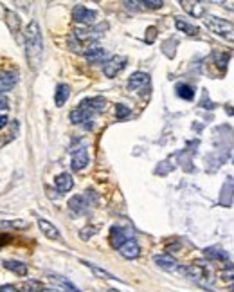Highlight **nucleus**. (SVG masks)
I'll return each instance as SVG.
<instances>
[{
    "label": "nucleus",
    "mask_w": 234,
    "mask_h": 292,
    "mask_svg": "<svg viewBox=\"0 0 234 292\" xmlns=\"http://www.w3.org/2000/svg\"><path fill=\"white\" fill-rule=\"evenodd\" d=\"M8 108H9V99L0 94V110H8Z\"/></svg>",
    "instance_id": "7c9ffc66"
},
{
    "label": "nucleus",
    "mask_w": 234,
    "mask_h": 292,
    "mask_svg": "<svg viewBox=\"0 0 234 292\" xmlns=\"http://www.w3.org/2000/svg\"><path fill=\"white\" fill-rule=\"evenodd\" d=\"M119 252H121L126 260H135L141 254V247H139V243L133 238H128L121 247H119Z\"/></svg>",
    "instance_id": "9d476101"
},
{
    "label": "nucleus",
    "mask_w": 234,
    "mask_h": 292,
    "mask_svg": "<svg viewBox=\"0 0 234 292\" xmlns=\"http://www.w3.org/2000/svg\"><path fill=\"white\" fill-rule=\"evenodd\" d=\"M177 96L182 97V99H187V101H191L194 97V89L191 85H177Z\"/></svg>",
    "instance_id": "b1692460"
},
{
    "label": "nucleus",
    "mask_w": 234,
    "mask_h": 292,
    "mask_svg": "<svg viewBox=\"0 0 234 292\" xmlns=\"http://www.w3.org/2000/svg\"><path fill=\"white\" fill-rule=\"evenodd\" d=\"M149 87V74L146 72H135L130 76L128 80V89L135 90V92H141V90H146Z\"/></svg>",
    "instance_id": "0eeeda50"
},
{
    "label": "nucleus",
    "mask_w": 234,
    "mask_h": 292,
    "mask_svg": "<svg viewBox=\"0 0 234 292\" xmlns=\"http://www.w3.org/2000/svg\"><path fill=\"white\" fill-rule=\"evenodd\" d=\"M206 27L209 29L211 32H214V34H218L220 38L234 44V24L232 22L223 20V18H218V16H207Z\"/></svg>",
    "instance_id": "f03ea898"
},
{
    "label": "nucleus",
    "mask_w": 234,
    "mask_h": 292,
    "mask_svg": "<svg viewBox=\"0 0 234 292\" xmlns=\"http://www.w3.org/2000/svg\"><path fill=\"white\" fill-rule=\"evenodd\" d=\"M126 67V58L125 56H112L105 65H103V72L106 78H115Z\"/></svg>",
    "instance_id": "20e7f679"
},
{
    "label": "nucleus",
    "mask_w": 234,
    "mask_h": 292,
    "mask_svg": "<svg viewBox=\"0 0 234 292\" xmlns=\"http://www.w3.org/2000/svg\"><path fill=\"white\" fill-rule=\"evenodd\" d=\"M80 106L83 110H87L90 116H94V114H99V112H103V110L106 108V99H105V97H101V96L89 97V99H83V101L80 103Z\"/></svg>",
    "instance_id": "423d86ee"
},
{
    "label": "nucleus",
    "mask_w": 234,
    "mask_h": 292,
    "mask_svg": "<svg viewBox=\"0 0 234 292\" xmlns=\"http://www.w3.org/2000/svg\"><path fill=\"white\" fill-rule=\"evenodd\" d=\"M85 58L89 63H101V61H105V58H106V51L94 45V47H90L85 53Z\"/></svg>",
    "instance_id": "f3484780"
},
{
    "label": "nucleus",
    "mask_w": 234,
    "mask_h": 292,
    "mask_svg": "<svg viewBox=\"0 0 234 292\" xmlns=\"http://www.w3.org/2000/svg\"><path fill=\"white\" fill-rule=\"evenodd\" d=\"M4 267L8 269V271L15 272L16 276H25V274H27V265L22 264V262H16V260H6Z\"/></svg>",
    "instance_id": "4be33fe9"
},
{
    "label": "nucleus",
    "mask_w": 234,
    "mask_h": 292,
    "mask_svg": "<svg viewBox=\"0 0 234 292\" xmlns=\"http://www.w3.org/2000/svg\"><path fill=\"white\" fill-rule=\"evenodd\" d=\"M38 227H40V231L44 233L47 238H51V240L60 238V231H58L56 227H54V224H51L49 220L40 218V220H38Z\"/></svg>",
    "instance_id": "dca6fc26"
},
{
    "label": "nucleus",
    "mask_w": 234,
    "mask_h": 292,
    "mask_svg": "<svg viewBox=\"0 0 234 292\" xmlns=\"http://www.w3.org/2000/svg\"><path fill=\"white\" fill-rule=\"evenodd\" d=\"M232 195H234V178L229 177V178H227L225 186H223V190H222L220 202H222L223 206H229V204L232 202Z\"/></svg>",
    "instance_id": "aec40b11"
},
{
    "label": "nucleus",
    "mask_w": 234,
    "mask_h": 292,
    "mask_svg": "<svg viewBox=\"0 0 234 292\" xmlns=\"http://www.w3.org/2000/svg\"><path fill=\"white\" fill-rule=\"evenodd\" d=\"M72 18H74V22H77V24L92 25L97 18V13L89 8H85V6L77 4L76 8L72 9Z\"/></svg>",
    "instance_id": "7ed1b4c3"
},
{
    "label": "nucleus",
    "mask_w": 234,
    "mask_h": 292,
    "mask_svg": "<svg viewBox=\"0 0 234 292\" xmlns=\"http://www.w3.org/2000/svg\"><path fill=\"white\" fill-rule=\"evenodd\" d=\"M182 272L189 276L191 280L198 281V283H206V281L211 278L209 271L200 264H194V265H189V267H186V269H182Z\"/></svg>",
    "instance_id": "39448f33"
},
{
    "label": "nucleus",
    "mask_w": 234,
    "mask_h": 292,
    "mask_svg": "<svg viewBox=\"0 0 234 292\" xmlns=\"http://www.w3.org/2000/svg\"><path fill=\"white\" fill-rule=\"evenodd\" d=\"M206 256H207V258H213V260H227V258H229V256H227V252L220 251V249H216V247L206 249Z\"/></svg>",
    "instance_id": "a878e982"
},
{
    "label": "nucleus",
    "mask_w": 234,
    "mask_h": 292,
    "mask_svg": "<svg viewBox=\"0 0 234 292\" xmlns=\"http://www.w3.org/2000/svg\"><path fill=\"white\" fill-rule=\"evenodd\" d=\"M51 278H53V281L58 285V287H61L65 292H81L80 288L76 287V285L72 283L70 280H67V278H63V276H58V274H51Z\"/></svg>",
    "instance_id": "412c9836"
},
{
    "label": "nucleus",
    "mask_w": 234,
    "mask_h": 292,
    "mask_svg": "<svg viewBox=\"0 0 234 292\" xmlns=\"http://www.w3.org/2000/svg\"><path fill=\"white\" fill-rule=\"evenodd\" d=\"M18 83V72L8 70V72H0V92H8Z\"/></svg>",
    "instance_id": "f8f14e48"
},
{
    "label": "nucleus",
    "mask_w": 234,
    "mask_h": 292,
    "mask_svg": "<svg viewBox=\"0 0 234 292\" xmlns=\"http://www.w3.org/2000/svg\"><path fill=\"white\" fill-rule=\"evenodd\" d=\"M115 116H117V119H126L130 116V108L125 105H117L115 106Z\"/></svg>",
    "instance_id": "cd10ccee"
},
{
    "label": "nucleus",
    "mask_w": 234,
    "mask_h": 292,
    "mask_svg": "<svg viewBox=\"0 0 234 292\" xmlns=\"http://www.w3.org/2000/svg\"><path fill=\"white\" fill-rule=\"evenodd\" d=\"M175 25H177L178 31H184L186 34H189V36H197V34H198V27L187 24V22L182 20V18H177V20H175Z\"/></svg>",
    "instance_id": "5701e85b"
},
{
    "label": "nucleus",
    "mask_w": 234,
    "mask_h": 292,
    "mask_svg": "<svg viewBox=\"0 0 234 292\" xmlns=\"http://www.w3.org/2000/svg\"><path fill=\"white\" fill-rule=\"evenodd\" d=\"M89 164V152L87 148H77V150L72 152V161H70V166H72L74 171H80Z\"/></svg>",
    "instance_id": "6e6552de"
},
{
    "label": "nucleus",
    "mask_w": 234,
    "mask_h": 292,
    "mask_svg": "<svg viewBox=\"0 0 234 292\" xmlns=\"http://www.w3.org/2000/svg\"><path fill=\"white\" fill-rule=\"evenodd\" d=\"M180 6L184 8V11H187L191 16H194V18H198V16H204V13H206V6H204V2H193V0H182Z\"/></svg>",
    "instance_id": "ddd939ff"
},
{
    "label": "nucleus",
    "mask_w": 234,
    "mask_h": 292,
    "mask_svg": "<svg viewBox=\"0 0 234 292\" xmlns=\"http://www.w3.org/2000/svg\"><path fill=\"white\" fill-rule=\"evenodd\" d=\"M141 4L146 6L148 9H161L162 6H164V2H161V0H157V2H148V0H146V2H141Z\"/></svg>",
    "instance_id": "c85d7f7f"
},
{
    "label": "nucleus",
    "mask_w": 234,
    "mask_h": 292,
    "mask_svg": "<svg viewBox=\"0 0 234 292\" xmlns=\"http://www.w3.org/2000/svg\"><path fill=\"white\" fill-rule=\"evenodd\" d=\"M8 116H0V128H4L6 125H8Z\"/></svg>",
    "instance_id": "473e14b6"
},
{
    "label": "nucleus",
    "mask_w": 234,
    "mask_h": 292,
    "mask_svg": "<svg viewBox=\"0 0 234 292\" xmlns=\"http://www.w3.org/2000/svg\"><path fill=\"white\" fill-rule=\"evenodd\" d=\"M128 238L130 236H126L125 229H121V227H112V231H110V243H112V247L119 249Z\"/></svg>",
    "instance_id": "2eb2a0df"
},
{
    "label": "nucleus",
    "mask_w": 234,
    "mask_h": 292,
    "mask_svg": "<svg viewBox=\"0 0 234 292\" xmlns=\"http://www.w3.org/2000/svg\"><path fill=\"white\" fill-rule=\"evenodd\" d=\"M42 53H44V40H42V31L36 20L29 22L25 29V54H27L29 65L36 69L40 65Z\"/></svg>",
    "instance_id": "f257e3e1"
},
{
    "label": "nucleus",
    "mask_w": 234,
    "mask_h": 292,
    "mask_svg": "<svg viewBox=\"0 0 234 292\" xmlns=\"http://www.w3.org/2000/svg\"><path fill=\"white\" fill-rule=\"evenodd\" d=\"M0 292H18L13 285H0Z\"/></svg>",
    "instance_id": "2f4dec72"
},
{
    "label": "nucleus",
    "mask_w": 234,
    "mask_h": 292,
    "mask_svg": "<svg viewBox=\"0 0 234 292\" xmlns=\"http://www.w3.org/2000/svg\"><path fill=\"white\" fill-rule=\"evenodd\" d=\"M83 264L87 265V267L90 269V271L94 272L96 276H99V278H105V280H117L115 276L113 274H110L108 271H105V269H101V267H97V265H94V264H89V262H83Z\"/></svg>",
    "instance_id": "393cba45"
},
{
    "label": "nucleus",
    "mask_w": 234,
    "mask_h": 292,
    "mask_svg": "<svg viewBox=\"0 0 234 292\" xmlns=\"http://www.w3.org/2000/svg\"><path fill=\"white\" fill-rule=\"evenodd\" d=\"M69 207H70V211L81 215V213H85L87 211L89 202H87V199L83 197V195H76V197H72V199L69 200Z\"/></svg>",
    "instance_id": "a211bd4d"
},
{
    "label": "nucleus",
    "mask_w": 234,
    "mask_h": 292,
    "mask_svg": "<svg viewBox=\"0 0 234 292\" xmlns=\"http://www.w3.org/2000/svg\"><path fill=\"white\" fill-rule=\"evenodd\" d=\"M92 118L94 116H90L87 110H83L81 106H77V108H74L72 112H70V121L74 123V125H85V128H92Z\"/></svg>",
    "instance_id": "1a4fd4ad"
},
{
    "label": "nucleus",
    "mask_w": 234,
    "mask_h": 292,
    "mask_svg": "<svg viewBox=\"0 0 234 292\" xmlns=\"http://www.w3.org/2000/svg\"><path fill=\"white\" fill-rule=\"evenodd\" d=\"M153 262L157 264L159 269H162V271H168V272L178 271L177 260H175L173 256H170V254H159V256H155Z\"/></svg>",
    "instance_id": "9b49d317"
},
{
    "label": "nucleus",
    "mask_w": 234,
    "mask_h": 292,
    "mask_svg": "<svg viewBox=\"0 0 234 292\" xmlns=\"http://www.w3.org/2000/svg\"><path fill=\"white\" fill-rule=\"evenodd\" d=\"M69 97H70V87L65 85V83L58 85L56 94H54V101H56V106H63L65 103L69 101Z\"/></svg>",
    "instance_id": "6ab92c4d"
},
{
    "label": "nucleus",
    "mask_w": 234,
    "mask_h": 292,
    "mask_svg": "<svg viewBox=\"0 0 234 292\" xmlns=\"http://www.w3.org/2000/svg\"><path fill=\"white\" fill-rule=\"evenodd\" d=\"M6 18H8V20H6V22H8V25H9V29H11V32H15V34H16V32H18V31H16L15 24H20V20H18V16H16L13 11H6Z\"/></svg>",
    "instance_id": "bb28decb"
},
{
    "label": "nucleus",
    "mask_w": 234,
    "mask_h": 292,
    "mask_svg": "<svg viewBox=\"0 0 234 292\" xmlns=\"http://www.w3.org/2000/svg\"><path fill=\"white\" fill-rule=\"evenodd\" d=\"M96 231H97V227H87V229H83V231L80 233V235H81V238H83V240H89L90 235H94Z\"/></svg>",
    "instance_id": "c756f323"
},
{
    "label": "nucleus",
    "mask_w": 234,
    "mask_h": 292,
    "mask_svg": "<svg viewBox=\"0 0 234 292\" xmlns=\"http://www.w3.org/2000/svg\"><path fill=\"white\" fill-rule=\"evenodd\" d=\"M54 186L60 193H67L74 188V180L69 173H60L56 178H54Z\"/></svg>",
    "instance_id": "4468645a"
},
{
    "label": "nucleus",
    "mask_w": 234,
    "mask_h": 292,
    "mask_svg": "<svg viewBox=\"0 0 234 292\" xmlns=\"http://www.w3.org/2000/svg\"><path fill=\"white\" fill-rule=\"evenodd\" d=\"M230 292H234V283H230Z\"/></svg>",
    "instance_id": "72a5a7b5"
},
{
    "label": "nucleus",
    "mask_w": 234,
    "mask_h": 292,
    "mask_svg": "<svg viewBox=\"0 0 234 292\" xmlns=\"http://www.w3.org/2000/svg\"><path fill=\"white\" fill-rule=\"evenodd\" d=\"M108 292H119V290H115V288H110V290Z\"/></svg>",
    "instance_id": "f704fd0d"
}]
</instances>
